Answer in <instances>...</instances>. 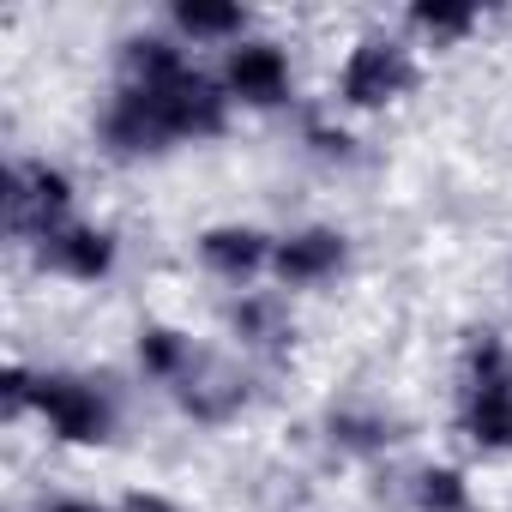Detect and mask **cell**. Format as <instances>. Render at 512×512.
<instances>
[{
	"label": "cell",
	"instance_id": "277c9868",
	"mask_svg": "<svg viewBox=\"0 0 512 512\" xmlns=\"http://www.w3.org/2000/svg\"><path fill=\"white\" fill-rule=\"evenodd\" d=\"M37 416L49 422L55 440L67 446H103L115 434V404L91 386V380H73V374H43L37 386Z\"/></svg>",
	"mask_w": 512,
	"mask_h": 512
},
{
	"label": "cell",
	"instance_id": "e0dca14e",
	"mask_svg": "<svg viewBox=\"0 0 512 512\" xmlns=\"http://www.w3.org/2000/svg\"><path fill=\"white\" fill-rule=\"evenodd\" d=\"M308 139H314V151H326V157H350V133H326V127H308Z\"/></svg>",
	"mask_w": 512,
	"mask_h": 512
},
{
	"label": "cell",
	"instance_id": "30bf717a",
	"mask_svg": "<svg viewBox=\"0 0 512 512\" xmlns=\"http://www.w3.org/2000/svg\"><path fill=\"white\" fill-rule=\"evenodd\" d=\"M193 362H199V350H193L187 332H175V326H145V332H139V368H145L151 380L181 386V380L193 374Z\"/></svg>",
	"mask_w": 512,
	"mask_h": 512
},
{
	"label": "cell",
	"instance_id": "52a82bcc",
	"mask_svg": "<svg viewBox=\"0 0 512 512\" xmlns=\"http://www.w3.org/2000/svg\"><path fill=\"white\" fill-rule=\"evenodd\" d=\"M37 260L67 284H103L115 272V235L97 223H61L55 235L37 241Z\"/></svg>",
	"mask_w": 512,
	"mask_h": 512
},
{
	"label": "cell",
	"instance_id": "5bb4252c",
	"mask_svg": "<svg viewBox=\"0 0 512 512\" xmlns=\"http://www.w3.org/2000/svg\"><path fill=\"white\" fill-rule=\"evenodd\" d=\"M332 440L350 446V452H380V446H392V422L386 416H362V410H338L332 416Z\"/></svg>",
	"mask_w": 512,
	"mask_h": 512
},
{
	"label": "cell",
	"instance_id": "6da1fadb",
	"mask_svg": "<svg viewBox=\"0 0 512 512\" xmlns=\"http://www.w3.org/2000/svg\"><path fill=\"white\" fill-rule=\"evenodd\" d=\"M458 422H464L470 446L512 452V350H506L500 332H470V344H464Z\"/></svg>",
	"mask_w": 512,
	"mask_h": 512
},
{
	"label": "cell",
	"instance_id": "8fae6325",
	"mask_svg": "<svg viewBox=\"0 0 512 512\" xmlns=\"http://www.w3.org/2000/svg\"><path fill=\"white\" fill-rule=\"evenodd\" d=\"M416 512H476L470 476L452 470V464H428V470L416 476Z\"/></svg>",
	"mask_w": 512,
	"mask_h": 512
},
{
	"label": "cell",
	"instance_id": "5b68a950",
	"mask_svg": "<svg viewBox=\"0 0 512 512\" xmlns=\"http://www.w3.org/2000/svg\"><path fill=\"white\" fill-rule=\"evenodd\" d=\"M344 260H350V241H344V229H326V223L290 229V235L272 247V272H278V284H290V290H314V284L338 278Z\"/></svg>",
	"mask_w": 512,
	"mask_h": 512
},
{
	"label": "cell",
	"instance_id": "3957f363",
	"mask_svg": "<svg viewBox=\"0 0 512 512\" xmlns=\"http://www.w3.org/2000/svg\"><path fill=\"white\" fill-rule=\"evenodd\" d=\"M410 85H416V61H410V49L392 43V37H362V43L350 49L344 73H338V97H344L350 109H386V103H398Z\"/></svg>",
	"mask_w": 512,
	"mask_h": 512
},
{
	"label": "cell",
	"instance_id": "4fadbf2b",
	"mask_svg": "<svg viewBox=\"0 0 512 512\" xmlns=\"http://www.w3.org/2000/svg\"><path fill=\"white\" fill-rule=\"evenodd\" d=\"M410 25L434 43H458L476 31V7H440V0H422V7H410Z\"/></svg>",
	"mask_w": 512,
	"mask_h": 512
},
{
	"label": "cell",
	"instance_id": "2e32d148",
	"mask_svg": "<svg viewBox=\"0 0 512 512\" xmlns=\"http://www.w3.org/2000/svg\"><path fill=\"white\" fill-rule=\"evenodd\" d=\"M121 512H181L169 494H151V488H133L127 500H121Z\"/></svg>",
	"mask_w": 512,
	"mask_h": 512
},
{
	"label": "cell",
	"instance_id": "ac0fdd59",
	"mask_svg": "<svg viewBox=\"0 0 512 512\" xmlns=\"http://www.w3.org/2000/svg\"><path fill=\"white\" fill-rule=\"evenodd\" d=\"M43 512H103L97 500H79V494H67V500H49Z\"/></svg>",
	"mask_w": 512,
	"mask_h": 512
},
{
	"label": "cell",
	"instance_id": "7a4b0ae2",
	"mask_svg": "<svg viewBox=\"0 0 512 512\" xmlns=\"http://www.w3.org/2000/svg\"><path fill=\"white\" fill-rule=\"evenodd\" d=\"M67 205H73V175L55 169V163H13L7 169V229L19 241H43L67 223Z\"/></svg>",
	"mask_w": 512,
	"mask_h": 512
},
{
	"label": "cell",
	"instance_id": "7c38bea8",
	"mask_svg": "<svg viewBox=\"0 0 512 512\" xmlns=\"http://www.w3.org/2000/svg\"><path fill=\"white\" fill-rule=\"evenodd\" d=\"M235 332L247 338V344H266V350H284L296 332H290V320H284V308L278 302H266V296H241L235 302Z\"/></svg>",
	"mask_w": 512,
	"mask_h": 512
},
{
	"label": "cell",
	"instance_id": "8992f818",
	"mask_svg": "<svg viewBox=\"0 0 512 512\" xmlns=\"http://www.w3.org/2000/svg\"><path fill=\"white\" fill-rule=\"evenodd\" d=\"M223 91L247 109H278L290 97V55L278 43H235L223 61Z\"/></svg>",
	"mask_w": 512,
	"mask_h": 512
},
{
	"label": "cell",
	"instance_id": "9a60e30c",
	"mask_svg": "<svg viewBox=\"0 0 512 512\" xmlns=\"http://www.w3.org/2000/svg\"><path fill=\"white\" fill-rule=\"evenodd\" d=\"M37 386H43V380H37L25 362H13V368H7V380H0V416L19 422L25 410H37Z\"/></svg>",
	"mask_w": 512,
	"mask_h": 512
},
{
	"label": "cell",
	"instance_id": "9c48e42d",
	"mask_svg": "<svg viewBox=\"0 0 512 512\" xmlns=\"http://www.w3.org/2000/svg\"><path fill=\"white\" fill-rule=\"evenodd\" d=\"M169 25H175L187 43H241L247 13L229 7V0H175V7H169Z\"/></svg>",
	"mask_w": 512,
	"mask_h": 512
},
{
	"label": "cell",
	"instance_id": "ba28073f",
	"mask_svg": "<svg viewBox=\"0 0 512 512\" xmlns=\"http://www.w3.org/2000/svg\"><path fill=\"white\" fill-rule=\"evenodd\" d=\"M272 235L266 229H253V223H211L199 235V260L205 272H217L223 284H247V278H260L272 266Z\"/></svg>",
	"mask_w": 512,
	"mask_h": 512
}]
</instances>
